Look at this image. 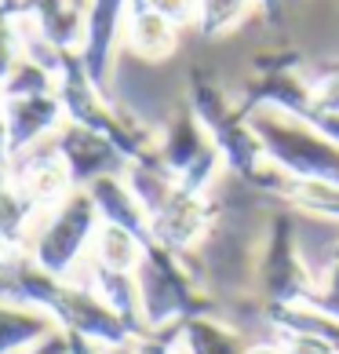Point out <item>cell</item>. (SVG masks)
Here are the masks:
<instances>
[{"label": "cell", "instance_id": "obj_1", "mask_svg": "<svg viewBox=\"0 0 339 354\" xmlns=\"http://www.w3.org/2000/svg\"><path fill=\"white\" fill-rule=\"evenodd\" d=\"M186 106L201 121V128L212 136L219 157H223L226 172L249 183L255 194H273L281 198L289 187V176L267 157L263 142H259L249 113L238 106V99H230L219 81L208 70H190L186 81Z\"/></svg>", "mask_w": 339, "mask_h": 354}, {"label": "cell", "instance_id": "obj_2", "mask_svg": "<svg viewBox=\"0 0 339 354\" xmlns=\"http://www.w3.org/2000/svg\"><path fill=\"white\" fill-rule=\"evenodd\" d=\"M0 296L44 310L59 329L81 333L88 339H95V344H102V347H124V344H132V339H139L106 304H102V296L91 285L55 278V274H48L44 267H37L33 256H26L22 263L0 281Z\"/></svg>", "mask_w": 339, "mask_h": 354}, {"label": "cell", "instance_id": "obj_3", "mask_svg": "<svg viewBox=\"0 0 339 354\" xmlns=\"http://www.w3.org/2000/svg\"><path fill=\"white\" fill-rule=\"evenodd\" d=\"M124 179L132 187L135 201L150 219L153 241H161L175 252H197L208 238L219 208L204 194H186L179 183L164 172L161 157L150 153L142 161H132L124 168Z\"/></svg>", "mask_w": 339, "mask_h": 354}, {"label": "cell", "instance_id": "obj_4", "mask_svg": "<svg viewBox=\"0 0 339 354\" xmlns=\"http://www.w3.org/2000/svg\"><path fill=\"white\" fill-rule=\"evenodd\" d=\"M135 285L146 329H168V325H182L193 314L215 310V296L204 288L193 252H175L161 241H150L142 248Z\"/></svg>", "mask_w": 339, "mask_h": 354}, {"label": "cell", "instance_id": "obj_5", "mask_svg": "<svg viewBox=\"0 0 339 354\" xmlns=\"http://www.w3.org/2000/svg\"><path fill=\"white\" fill-rule=\"evenodd\" d=\"M55 81H59L55 84L59 102H62V110H66L70 124H81V128H88V132L110 139L128 165L157 153V132H150L142 121L128 117L121 106H113V99L106 95V91H99L95 84H91V77L81 66L77 48L59 51Z\"/></svg>", "mask_w": 339, "mask_h": 354}, {"label": "cell", "instance_id": "obj_6", "mask_svg": "<svg viewBox=\"0 0 339 354\" xmlns=\"http://www.w3.org/2000/svg\"><path fill=\"white\" fill-rule=\"evenodd\" d=\"M249 121L273 165L296 183H339V142L281 110H252Z\"/></svg>", "mask_w": 339, "mask_h": 354}, {"label": "cell", "instance_id": "obj_7", "mask_svg": "<svg viewBox=\"0 0 339 354\" xmlns=\"http://www.w3.org/2000/svg\"><path fill=\"white\" fill-rule=\"evenodd\" d=\"M314 270H310L303 248H299L296 219L289 208H273L263 219V238L255 256V288L267 307H292L307 304L318 292Z\"/></svg>", "mask_w": 339, "mask_h": 354}, {"label": "cell", "instance_id": "obj_8", "mask_svg": "<svg viewBox=\"0 0 339 354\" xmlns=\"http://www.w3.org/2000/svg\"><path fill=\"white\" fill-rule=\"evenodd\" d=\"M99 208L91 201V194L77 187L70 198H62L55 208L37 219L33 238H30V256L37 267H44L55 278H70L77 263L91 252L99 230Z\"/></svg>", "mask_w": 339, "mask_h": 354}, {"label": "cell", "instance_id": "obj_9", "mask_svg": "<svg viewBox=\"0 0 339 354\" xmlns=\"http://www.w3.org/2000/svg\"><path fill=\"white\" fill-rule=\"evenodd\" d=\"M157 157H161L164 172L172 176L182 190L204 194V198H208V190L215 187L219 172H226L212 136L201 128V121L193 117L190 106H182L168 117L164 132L157 136Z\"/></svg>", "mask_w": 339, "mask_h": 354}, {"label": "cell", "instance_id": "obj_10", "mask_svg": "<svg viewBox=\"0 0 339 354\" xmlns=\"http://www.w3.org/2000/svg\"><path fill=\"white\" fill-rule=\"evenodd\" d=\"M132 0H88L84 8V33H81V66L91 77V84L110 95L113 81V51L124 37V19Z\"/></svg>", "mask_w": 339, "mask_h": 354}, {"label": "cell", "instance_id": "obj_11", "mask_svg": "<svg viewBox=\"0 0 339 354\" xmlns=\"http://www.w3.org/2000/svg\"><path fill=\"white\" fill-rule=\"evenodd\" d=\"M8 128V157L15 161L26 150L41 147L66 124V110L59 102V91L48 95H26V99H0Z\"/></svg>", "mask_w": 339, "mask_h": 354}, {"label": "cell", "instance_id": "obj_12", "mask_svg": "<svg viewBox=\"0 0 339 354\" xmlns=\"http://www.w3.org/2000/svg\"><path fill=\"white\" fill-rule=\"evenodd\" d=\"M51 142H55L59 157L66 161L70 176H73V187H81V190H88L91 183L102 179V176H113V172H124L128 168V161L110 139L88 132L81 124L66 121L55 136H51Z\"/></svg>", "mask_w": 339, "mask_h": 354}, {"label": "cell", "instance_id": "obj_13", "mask_svg": "<svg viewBox=\"0 0 339 354\" xmlns=\"http://www.w3.org/2000/svg\"><path fill=\"white\" fill-rule=\"evenodd\" d=\"M11 176H15L22 194L33 201V208L41 216L77 190L66 161H62L59 150H55V142H41V147H33L22 157H15V161H11Z\"/></svg>", "mask_w": 339, "mask_h": 354}, {"label": "cell", "instance_id": "obj_14", "mask_svg": "<svg viewBox=\"0 0 339 354\" xmlns=\"http://www.w3.org/2000/svg\"><path fill=\"white\" fill-rule=\"evenodd\" d=\"M19 22H33L51 48L70 51L84 33V8L77 0H11Z\"/></svg>", "mask_w": 339, "mask_h": 354}, {"label": "cell", "instance_id": "obj_15", "mask_svg": "<svg viewBox=\"0 0 339 354\" xmlns=\"http://www.w3.org/2000/svg\"><path fill=\"white\" fill-rule=\"evenodd\" d=\"M91 201L99 208V219L102 223H113V227H124L128 234H135L142 245L153 241V230H150V219L142 212V205L135 201L132 187H128L124 172H113V176H102L88 187Z\"/></svg>", "mask_w": 339, "mask_h": 354}, {"label": "cell", "instance_id": "obj_16", "mask_svg": "<svg viewBox=\"0 0 339 354\" xmlns=\"http://www.w3.org/2000/svg\"><path fill=\"white\" fill-rule=\"evenodd\" d=\"M124 44L132 55L146 59V62H164L179 48V30L172 22H164L161 15H153V11L132 4L124 19Z\"/></svg>", "mask_w": 339, "mask_h": 354}, {"label": "cell", "instance_id": "obj_17", "mask_svg": "<svg viewBox=\"0 0 339 354\" xmlns=\"http://www.w3.org/2000/svg\"><path fill=\"white\" fill-rule=\"evenodd\" d=\"M51 329H55V322L44 310L0 296V354H26Z\"/></svg>", "mask_w": 339, "mask_h": 354}, {"label": "cell", "instance_id": "obj_18", "mask_svg": "<svg viewBox=\"0 0 339 354\" xmlns=\"http://www.w3.org/2000/svg\"><path fill=\"white\" fill-rule=\"evenodd\" d=\"M179 344L186 354H244L249 339H244L230 322L215 318V314H193L179 325Z\"/></svg>", "mask_w": 339, "mask_h": 354}, {"label": "cell", "instance_id": "obj_19", "mask_svg": "<svg viewBox=\"0 0 339 354\" xmlns=\"http://www.w3.org/2000/svg\"><path fill=\"white\" fill-rule=\"evenodd\" d=\"M142 245L135 234H128L124 227H113V223H99L95 241H91L88 252V267L99 270H113V274H135L139 259H142Z\"/></svg>", "mask_w": 339, "mask_h": 354}, {"label": "cell", "instance_id": "obj_20", "mask_svg": "<svg viewBox=\"0 0 339 354\" xmlns=\"http://www.w3.org/2000/svg\"><path fill=\"white\" fill-rule=\"evenodd\" d=\"M41 212L33 208V201L22 194V187L11 176V161H0V234L8 238H19V241H30L33 238V227Z\"/></svg>", "mask_w": 339, "mask_h": 354}, {"label": "cell", "instance_id": "obj_21", "mask_svg": "<svg viewBox=\"0 0 339 354\" xmlns=\"http://www.w3.org/2000/svg\"><path fill=\"white\" fill-rule=\"evenodd\" d=\"M252 8H259V0H197V33L204 41L226 37L249 19Z\"/></svg>", "mask_w": 339, "mask_h": 354}, {"label": "cell", "instance_id": "obj_22", "mask_svg": "<svg viewBox=\"0 0 339 354\" xmlns=\"http://www.w3.org/2000/svg\"><path fill=\"white\" fill-rule=\"evenodd\" d=\"M55 70L44 66L41 59L26 55L11 66V73L4 77V84H0V99H26V95H48V91H55Z\"/></svg>", "mask_w": 339, "mask_h": 354}, {"label": "cell", "instance_id": "obj_23", "mask_svg": "<svg viewBox=\"0 0 339 354\" xmlns=\"http://www.w3.org/2000/svg\"><path fill=\"white\" fill-rule=\"evenodd\" d=\"M281 201H289L292 208H303L310 216L339 223V183H296V179H289Z\"/></svg>", "mask_w": 339, "mask_h": 354}, {"label": "cell", "instance_id": "obj_24", "mask_svg": "<svg viewBox=\"0 0 339 354\" xmlns=\"http://www.w3.org/2000/svg\"><path fill=\"white\" fill-rule=\"evenodd\" d=\"M22 59V33H19V19L11 0H0V84L11 73V66Z\"/></svg>", "mask_w": 339, "mask_h": 354}, {"label": "cell", "instance_id": "obj_25", "mask_svg": "<svg viewBox=\"0 0 339 354\" xmlns=\"http://www.w3.org/2000/svg\"><path fill=\"white\" fill-rule=\"evenodd\" d=\"M132 4L161 15L164 22H172L175 30H182V26H197V0H132Z\"/></svg>", "mask_w": 339, "mask_h": 354}, {"label": "cell", "instance_id": "obj_26", "mask_svg": "<svg viewBox=\"0 0 339 354\" xmlns=\"http://www.w3.org/2000/svg\"><path fill=\"white\" fill-rule=\"evenodd\" d=\"M179 351V325H168V329H150L146 336L124 344L121 354H175Z\"/></svg>", "mask_w": 339, "mask_h": 354}, {"label": "cell", "instance_id": "obj_27", "mask_svg": "<svg viewBox=\"0 0 339 354\" xmlns=\"http://www.w3.org/2000/svg\"><path fill=\"white\" fill-rule=\"evenodd\" d=\"M307 307H318L325 314H332V318H339V256L329 259V270L318 281V292L307 299Z\"/></svg>", "mask_w": 339, "mask_h": 354}, {"label": "cell", "instance_id": "obj_28", "mask_svg": "<svg viewBox=\"0 0 339 354\" xmlns=\"http://www.w3.org/2000/svg\"><path fill=\"white\" fill-rule=\"evenodd\" d=\"M284 354H339L329 339H321L314 333H281Z\"/></svg>", "mask_w": 339, "mask_h": 354}, {"label": "cell", "instance_id": "obj_29", "mask_svg": "<svg viewBox=\"0 0 339 354\" xmlns=\"http://www.w3.org/2000/svg\"><path fill=\"white\" fill-rule=\"evenodd\" d=\"M26 354H73V351H70V333L55 325V329H51L48 336L37 339V344L26 351Z\"/></svg>", "mask_w": 339, "mask_h": 354}, {"label": "cell", "instance_id": "obj_30", "mask_svg": "<svg viewBox=\"0 0 339 354\" xmlns=\"http://www.w3.org/2000/svg\"><path fill=\"white\" fill-rule=\"evenodd\" d=\"M70 351L73 354H110V347H102V344H95V339H88L81 333H70Z\"/></svg>", "mask_w": 339, "mask_h": 354}, {"label": "cell", "instance_id": "obj_31", "mask_svg": "<svg viewBox=\"0 0 339 354\" xmlns=\"http://www.w3.org/2000/svg\"><path fill=\"white\" fill-rule=\"evenodd\" d=\"M244 354H284V347L281 344H249Z\"/></svg>", "mask_w": 339, "mask_h": 354}, {"label": "cell", "instance_id": "obj_32", "mask_svg": "<svg viewBox=\"0 0 339 354\" xmlns=\"http://www.w3.org/2000/svg\"><path fill=\"white\" fill-rule=\"evenodd\" d=\"M329 256H332V259H336V256H339V241H336V245H332V248H329Z\"/></svg>", "mask_w": 339, "mask_h": 354}, {"label": "cell", "instance_id": "obj_33", "mask_svg": "<svg viewBox=\"0 0 339 354\" xmlns=\"http://www.w3.org/2000/svg\"><path fill=\"white\" fill-rule=\"evenodd\" d=\"M281 4H289V0H281Z\"/></svg>", "mask_w": 339, "mask_h": 354}]
</instances>
